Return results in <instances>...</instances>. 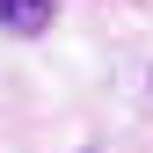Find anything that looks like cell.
Wrapping results in <instances>:
<instances>
[{
  "instance_id": "obj_1",
  "label": "cell",
  "mask_w": 153,
  "mask_h": 153,
  "mask_svg": "<svg viewBox=\"0 0 153 153\" xmlns=\"http://www.w3.org/2000/svg\"><path fill=\"white\" fill-rule=\"evenodd\" d=\"M51 0H0V29H15V36H44L51 29Z\"/></svg>"
}]
</instances>
